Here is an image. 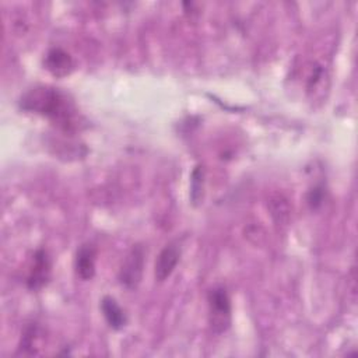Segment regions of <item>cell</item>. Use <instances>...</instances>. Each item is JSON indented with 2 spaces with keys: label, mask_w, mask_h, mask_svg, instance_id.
<instances>
[{
  "label": "cell",
  "mask_w": 358,
  "mask_h": 358,
  "mask_svg": "<svg viewBox=\"0 0 358 358\" xmlns=\"http://www.w3.org/2000/svg\"><path fill=\"white\" fill-rule=\"evenodd\" d=\"M203 169L200 166H197L193 173H192V199L193 201H199V199L201 197V192H203Z\"/></svg>",
  "instance_id": "cell-10"
},
{
  "label": "cell",
  "mask_w": 358,
  "mask_h": 358,
  "mask_svg": "<svg viewBox=\"0 0 358 358\" xmlns=\"http://www.w3.org/2000/svg\"><path fill=\"white\" fill-rule=\"evenodd\" d=\"M50 275V259L46 250L39 249L35 252L32 259V266L27 278V285L29 289L42 288Z\"/></svg>",
  "instance_id": "cell-4"
},
{
  "label": "cell",
  "mask_w": 358,
  "mask_h": 358,
  "mask_svg": "<svg viewBox=\"0 0 358 358\" xmlns=\"http://www.w3.org/2000/svg\"><path fill=\"white\" fill-rule=\"evenodd\" d=\"M101 310L103 313L105 320L108 322V324L115 329L119 330L122 327H124L127 317L124 310L119 306V303L116 302L115 298L112 296H103L101 301Z\"/></svg>",
  "instance_id": "cell-8"
},
{
  "label": "cell",
  "mask_w": 358,
  "mask_h": 358,
  "mask_svg": "<svg viewBox=\"0 0 358 358\" xmlns=\"http://www.w3.org/2000/svg\"><path fill=\"white\" fill-rule=\"evenodd\" d=\"M270 210L271 215L278 222H285L289 215V208L287 200H284L281 196H277L275 199H271L270 201Z\"/></svg>",
  "instance_id": "cell-9"
},
{
  "label": "cell",
  "mask_w": 358,
  "mask_h": 358,
  "mask_svg": "<svg viewBox=\"0 0 358 358\" xmlns=\"http://www.w3.org/2000/svg\"><path fill=\"white\" fill-rule=\"evenodd\" d=\"M180 257V249L176 243H169L166 245L158 255L155 260V267H154V274L158 281L166 280L172 271L175 270L178 262Z\"/></svg>",
  "instance_id": "cell-5"
},
{
  "label": "cell",
  "mask_w": 358,
  "mask_h": 358,
  "mask_svg": "<svg viewBox=\"0 0 358 358\" xmlns=\"http://www.w3.org/2000/svg\"><path fill=\"white\" fill-rule=\"evenodd\" d=\"M208 316L211 329L224 333L231 324V299L224 287H214L208 292Z\"/></svg>",
  "instance_id": "cell-2"
},
{
  "label": "cell",
  "mask_w": 358,
  "mask_h": 358,
  "mask_svg": "<svg viewBox=\"0 0 358 358\" xmlns=\"http://www.w3.org/2000/svg\"><path fill=\"white\" fill-rule=\"evenodd\" d=\"M25 110L49 117L59 127L73 129L76 126V109L66 94L53 87H35L21 98Z\"/></svg>",
  "instance_id": "cell-1"
},
{
  "label": "cell",
  "mask_w": 358,
  "mask_h": 358,
  "mask_svg": "<svg viewBox=\"0 0 358 358\" xmlns=\"http://www.w3.org/2000/svg\"><path fill=\"white\" fill-rule=\"evenodd\" d=\"M144 257L145 250L141 245H136L129 250L119 270V281L122 285L129 289L137 288L143 277Z\"/></svg>",
  "instance_id": "cell-3"
},
{
  "label": "cell",
  "mask_w": 358,
  "mask_h": 358,
  "mask_svg": "<svg viewBox=\"0 0 358 358\" xmlns=\"http://www.w3.org/2000/svg\"><path fill=\"white\" fill-rule=\"evenodd\" d=\"M322 201H323V189L320 186H316L308 193V203L312 208H316L322 204Z\"/></svg>",
  "instance_id": "cell-11"
},
{
  "label": "cell",
  "mask_w": 358,
  "mask_h": 358,
  "mask_svg": "<svg viewBox=\"0 0 358 358\" xmlns=\"http://www.w3.org/2000/svg\"><path fill=\"white\" fill-rule=\"evenodd\" d=\"M95 257L96 252L95 248L90 243L80 246L76 255V273L81 280H91L95 274Z\"/></svg>",
  "instance_id": "cell-7"
},
{
  "label": "cell",
  "mask_w": 358,
  "mask_h": 358,
  "mask_svg": "<svg viewBox=\"0 0 358 358\" xmlns=\"http://www.w3.org/2000/svg\"><path fill=\"white\" fill-rule=\"evenodd\" d=\"M43 64L55 77H64L73 69V60L70 55L60 48L50 49L45 56Z\"/></svg>",
  "instance_id": "cell-6"
}]
</instances>
